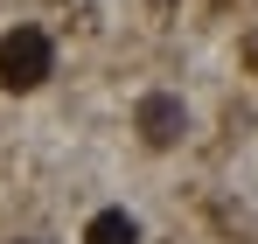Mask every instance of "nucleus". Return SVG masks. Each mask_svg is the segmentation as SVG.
Wrapping results in <instances>:
<instances>
[{
    "instance_id": "nucleus-3",
    "label": "nucleus",
    "mask_w": 258,
    "mask_h": 244,
    "mask_svg": "<svg viewBox=\"0 0 258 244\" xmlns=\"http://www.w3.org/2000/svg\"><path fill=\"white\" fill-rule=\"evenodd\" d=\"M84 244H140V223H133L126 209H98L84 223Z\"/></svg>"
},
{
    "instance_id": "nucleus-2",
    "label": "nucleus",
    "mask_w": 258,
    "mask_h": 244,
    "mask_svg": "<svg viewBox=\"0 0 258 244\" xmlns=\"http://www.w3.org/2000/svg\"><path fill=\"white\" fill-rule=\"evenodd\" d=\"M133 126H140L147 147H181V133H188V105H181L174 91H147L140 112H133Z\"/></svg>"
},
{
    "instance_id": "nucleus-1",
    "label": "nucleus",
    "mask_w": 258,
    "mask_h": 244,
    "mask_svg": "<svg viewBox=\"0 0 258 244\" xmlns=\"http://www.w3.org/2000/svg\"><path fill=\"white\" fill-rule=\"evenodd\" d=\"M49 70H56V42L42 28H7L0 35V84L7 91H35V84H49Z\"/></svg>"
}]
</instances>
